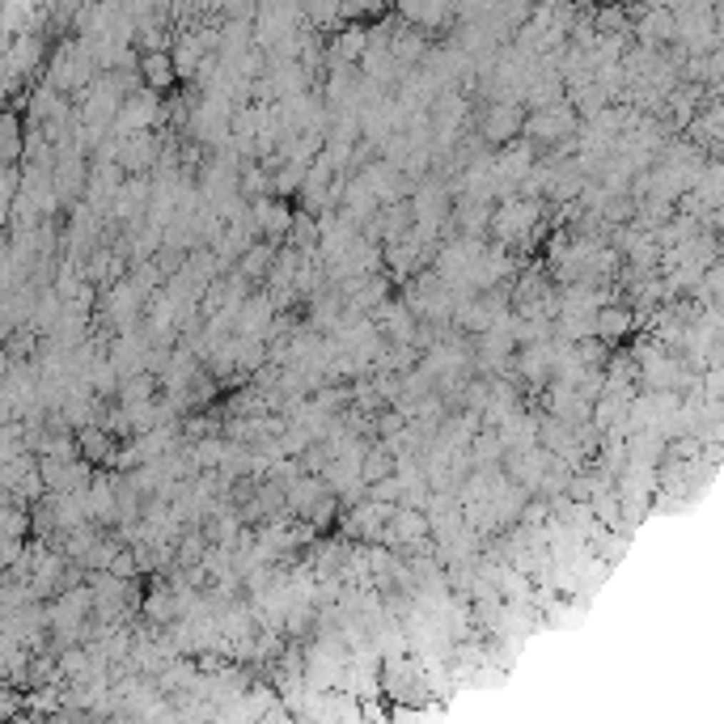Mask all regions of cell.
<instances>
[{
	"label": "cell",
	"instance_id": "6da1fadb",
	"mask_svg": "<svg viewBox=\"0 0 724 724\" xmlns=\"http://www.w3.org/2000/svg\"><path fill=\"white\" fill-rule=\"evenodd\" d=\"M144 76H149V81H153L157 89H161V85H170V81H174V72H170V60H166L161 51H153V56L144 60Z\"/></svg>",
	"mask_w": 724,
	"mask_h": 724
},
{
	"label": "cell",
	"instance_id": "7a4b0ae2",
	"mask_svg": "<svg viewBox=\"0 0 724 724\" xmlns=\"http://www.w3.org/2000/svg\"><path fill=\"white\" fill-rule=\"evenodd\" d=\"M513 111H496V119H491V127H487V131H491V136H496V140H504V131H513Z\"/></svg>",
	"mask_w": 724,
	"mask_h": 724
}]
</instances>
